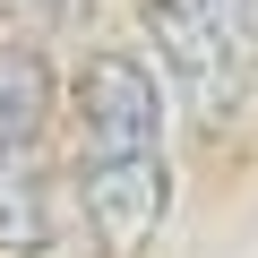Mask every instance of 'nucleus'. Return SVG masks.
<instances>
[{"instance_id": "3", "label": "nucleus", "mask_w": 258, "mask_h": 258, "mask_svg": "<svg viewBox=\"0 0 258 258\" xmlns=\"http://www.w3.org/2000/svg\"><path fill=\"white\" fill-rule=\"evenodd\" d=\"M52 249V181L43 155L0 138V258H43Z\"/></svg>"}, {"instance_id": "4", "label": "nucleus", "mask_w": 258, "mask_h": 258, "mask_svg": "<svg viewBox=\"0 0 258 258\" xmlns=\"http://www.w3.org/2000/svg\"><path fill=\"white\" fill-rule=\"evenodd\" d=\"M43 129V60L35 52H0V138L35 147Z\"/></svg>"}, {"instance_id": "5", "label": "nucleus", "mask_w": 258, "mask_h": 258, "mask_svg": "<svg viewBox=\"0 0 258 258\" xmlns=\"http://www.w3.org/2000/svg\"><path fill=\"white\" fill-rule=\"evenodd\" d=\"M232 9H241V0H232ZM241 26H249V18H241Z\"/></svg>"}, {"instance_id": "1", "label": "nucleus", "mask_w": 258, "mask_h": 258, "mask_svg": "<svg viewBox=\"0 0 258 258\" xmlns=\"http://www.w3.org/2000/svg\"><path fill=\"white\" fill-rule=\"evenodd\" d=\"M78 112V207L103 258H138L172 215V147H164V78L138 52H86L69 78Z\"/></svg>"}, {"instance_id": "2", "label": "nucleus", "mask_w": 258, "mask_h": 258, "mask_svg": "<svg viewBox=\"0 0 258 258\" xmlns=\"http://www.w3.org/2000/svg\"><path fill=\"white\" fill-rule=\"evenodd\" d=\"M138 26L155 43V69L189 103V120L224 129L249 86V26L232 0H138Z\"/></svg>"}]
</instances>
